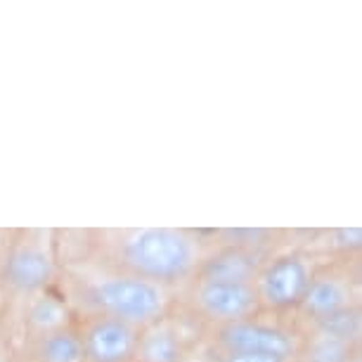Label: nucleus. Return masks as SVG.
I'll list each match as a JSON object with an SVG mask.
<instances>
[{"label": "nucleus", "mask_w": 362, "mask_h": 362, "mask_svg": "<svg viewBox=\"0 0 362 362\" xmlns=\"http://www.w3.org/2000/svg\"><path fill=\"white\" fill-rule=\"evenodd\" d=\"M145 353L152 362H173L177 355V348H175V341L170 339L168 334H154V337L147 341Z\"/></svg>", "instance_id": "nucleus-12"}, {"label": "nucleus", "mask_w": 362, "mask_h": 362, "mask_svg": "<svg viewBox=\"0 0 362 362\" xmlns=\"http://www.w3.org/2000/svg\"><path fill=\"white\" fill-rule=\"evenodd\" d=\"M346 360V346L344 341L325 337L313 348V362H344Z\"/></svg>", "instance_id": "nucleus-13"}, {"label": "nucleus", "mask_w": 362, "mask_h": 362, "mask_svg": "<svg viewBox=\"0 0 362 362\" xmlns=\"http://www.w3.org/2000/svg\"><path fill=\"white\" fill-rule=\"evenodd\" d=\"M133 351V334L121 322H100L88 334V353L95 362H121Z\"/></svg>", "instance_id": "nucleus-6"}, {"label": "nucleus", "mask_w": 362, "mask_h": 362, "mask_svg": "<svg viewBox=\"0 0 362 362\" xmlns=\"http://www.w3.org/2000/svg\"><path fill=\"white\" fill-rule=\"evenodd\" d=\"M305 284H308L305 268L298 261H291V258L275 263L263 277L265 296L277 305H289L293 300H298L300 293L305 291Z\"/></svg>", "instance_id": "nucleus-5"}, {"label": "nucleus", "mask_w": 362, "mask_h": 362, "mask_svg": "<svg viewBox=\"0 0 362 362\" xmlns=\"http://www.w3.org/2000/svg\"><path fill=\"white\" fill-rule=\"evenodd\" d=\"M33 317H36V322H40V325H54V322H59V317H62V310H59L54 303H50V300H43V303L33 310Z\"/></svg>", "instance_id": "nucleus-14"}, {"label": "nucleus", "mask_w": 362, "mask_h": 362, "mask_svg": "<svg viewBox=\"0 0 362 362\" xmlns=\"http://www.w3.org/2000/svg\"><path fill=\"white\" fill-rule=\"evenodd\" d=\"M223 341L235 353L272 355L277 360H284L293 351V344L282 332L258 325H232L223 332Z\"/></svg>", "instance_id": "nucleus-3"}, {"label": "nucleus", "mask_w": 362, "mask_h": 362, "mask_svg": "<svg viewBox=\"0 0 362 362\" xmlns=\"http://www.w3.org/2000/svg\"><path fill=\"white\" fill-rule=\"evenodd\" d=\"M254 275V263L249 256L230 251L214 258L206 268L209 282H223V284H244L247 279Z\"/></svg>", "instance_id": "nucleus-8"}, {"label": "nucleus", "mask_w": 362, "mask_h": 362, "mask_svg": "<svg viewBox=\"0 0 362 362\" xmlns=\"http://www.w3.org/2000/svg\"><path fill=\"white\" fill-rule=\"evenodd\" d=\"M346 300L344 289L337 282H320L308 293V308L320 313V315H329V313L339 310Z\"/></svg>", "instance_id": "nucleus-9"}, {"label": "nucleus", "mask_w": 362, "mask_h": 362, "mask_svg": "<svg viewBox=\"0 0 362 362\" xmlns=\"http://www.w3.org/2000/svg\"><path fill=\"white\" fill-rule=\"evenodd\" d=\"M43 355L47 362H78L81 346L69 334H54L45 341Z\"/></svg>", "instance_id": "nucleus-10"}, {"label": "nucleus", "mask_w": 362, "mask_h": 362, "mask_svg": "<svg viewBox=\"0 0 362 362\" xmlns=\"http://www.w3.org/2000/svg\"><path fill=\"white\" fill-rule=\"evenodd\" d=\"M131 265L152 277H175L192 263V249L182 235L168 230H147L131 239L126 249Z\"/></svg>", "instance_id": "nucleus-1"}, {"label": "nucleus", "mask_w": 362, "mask_h": 362, "mask_svg": "<svg viewBox=\"0 0 362 362\" xmlns=\"http://www.w3.org/2000/svg\"><path fill=\"white\" fill-rule=\"evenodd\" d=\"M228 362H282L272 355H258V353H235Z\"/></svg>", "instance_id": "nucleus-15"}, {"label": "nucleus", "mask_w": 362, "mask_h": 362, "mask_svg": "<svg viewBox=\"0 0 362 362\" xmlns=\"http://www.w3.org/2000/svg\"><path fill=\"white\" fill-rule=\"evenodd\" d=\"M202 303L211 315L235 320L242 317L256 305V293L247 284L209 282L202 289Z\"/></svg>", "instance_id": "nucleus-4"}, {"label": "nucleus", "mask_w": 362, "mask_h": 362, "mask_svg": "<svg viewBox=\"0 0 362 362\" xmlns=\"http://www.w3.org/2000/svg\"><path fill=\"white\" fill-rule=\"evenodd\" d=\"M100 303L128 320H149L161 310V293L154 284L142 279L114 277L100 284Z\"/></svg>", "instance_id": "nucleus-2"}, {"label": "nucleus", "mask_w": 362, "mask_h": 362, "mask_svg": "<svg viewBox=\"0 0 362 362\" xmlns=\"http://www.w3.org/2000/svg\"><path fill=\"white\" fill-rule=\"evenodd\" d=\"M10 279L22 289H36L50 277V261L40 251H19L10 261Z\"/></svg>", "instance_id": "nucleus-7"}, {"label": "nucleus", "mask_w": 362, "mask_h": 362, "mask_svg": "<svg viewBox=\"0 0 362 362\" xmlns=\"http://www.w3.org/2000/svg\"><path fill=\"white\" fill-rule=\"evenodd\" d=\"M322 327L329 339L344 341V339H351L358 334L360 320H358V313H353V310H334L325 317Z\"/></svg>", "instance_id": "nucleus-11"}]
</instances>
